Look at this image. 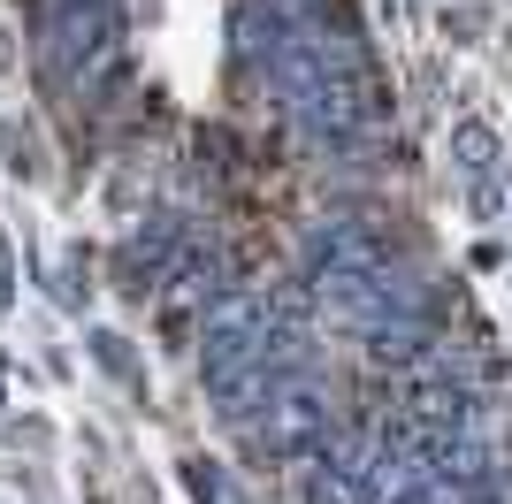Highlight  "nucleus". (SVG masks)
<instances>
[{
    "instance_id": "obj_11",
    "label": "nucleus",
    "mask_w": 512,
    "mask_h": 504,
    "mask_svg": "<svg viewBox=\"0 0 512 504\" xmlns=\"http://www.w3.org/2000/svg\"><path fill=\"white\" fill-rule=\"evenodd\" d=\"M92 344H100V359L115 367V375H130V352H123V336H92Z\"/></svg>"
},
{
    "instance_id": "obj_12",
    "label": "nucleus",
    "mask_w": 512,
    "mask_h": 504,
    "mask_svg": "<svg viewBox=\"0 0 512 504\" xmlns=\"http://www.w3.org/2000/svg\"><path fill=\"white\" fill-rule=\"evenodd\" d=\"M406 504H428V497H406Z\"/></svg>"
},
{
    "instance_id": "obj_2",
    "label": "nucleus",
    "mask_w": 512,
    "mask_h": 504,
    "mask_svg": "<svg viewBox=\"0 0 512 504\" xmlns=\"http://www.w3.org/2000/svg\"><path fill=\"white\" fill-rule=\"evenodd\" d=\"M337 398L321 390L314 375H291L268 398V420H260V443H268V459H329V443H337Z\"/></svg>"
},
{
    "instance_id": "obj_10",
    "label": "nucleus",
    "mask_w": 512,
    "mask_h": 504,
    "mask_svg": "<svg viewBox=\"0 0 512 504\" xmlns=\"http://www.w3.org/2000/svg\"><path fill=\"white\" fill-rule=\"evenodd\" d=\"M16 306V252H8V230H0V314Z\"/></svg>"
},
{
    "instance_id": "obj_1",
    "label": "nucleus",
    "mask_w": 512,
    "mask_h": 504,
    "mask_svg": "<svg viewBox=\"0 0 512 504\" xmlns=\"http://www.w3.org/2000/svg\"><path fill=\"white\" fill-rule=\"evenodd\" d=\"M39 62L69 100H100L123 69V0H39Z\"/></svg>"
},
{
    "instance_id": "obj_4",
    "label": "nucleus",
    "mask_w": 512,
    "mask_h": 504,
    "mask_svg": "<svg viewBox=\"0 0 512 504\" xmlns=\"http://www.w3.org/2000/svg\"><path fill=\"white\" fill-rule=\"evenodd\" d=\"M306 260L314 275H337V268H390V237L367 222V214H329L306 230Z\"/></svg>"
},
{
    "instance_id": "obj_5",
    "label": "nucleus",
    "mask_w": 512,
    "mask_h": 504,
    "mask_svg": "<svg viewBox=\"0 0 512 504\" xmlns=\"http://www.w3.org/2000/svg\"><path fill=\"white\" fill-rule=\"evenodd\" d=\"M192 230H184V214H153L146 230L123 245V291H153V283H169V268L184 260Z\"/></svg>"
},
{
    "instance_id": "obj_9",
    "label": "nucleus",
    "mask_w": 512,
    "mask_h": 504,
    "mask_svg": "<svg viewBox=\"0 0 512 504\" xmlns=\"http://www.w3.org/2000/svg\"><path fill=\"white\" fill-rule=\"evenodd\" d=\"M306 504H375V497H367V482H352L344 466L321 459V466H314V482H306Z\"/></svg>"
},
{
    "instance_id": "obj_8",
    "label": "nucleus",
    "mask_w": 512,
    "mask_h": 504,
    "mask_svg": "<svg viewBox=\"0 0 512 504\" xmlns=\"http://www.w3.org/2000/svg\"><path fill=\"white\" fill-rule=\"evenodd\" d=\"M184 489H192V504H245V489L222 459H184Z\"/></svg>"
},
{
    "instance_id": "obj_6",
    "label": "nucleus",
    "mask_w": 512,
    "mask_h": 504,
    "mask_svg": "<svg viewBox=\"0 0 512 504\" xmlns=\"http://www.w3.org/2000/svg\"><path fill=\"white\" fill-rule=\"evenodd\" d=\"M169 283H176V291H169L176 306H214L222 291H237V283H230V260H222L214 245H184V260L169 268Z\"/></svg>"
},
{
    "instance_id": "obj_7",
    "label": "nucleus",
    "mask_w": 512,
    "mask_h": 504,
    "mask_svg": "<svg viewBox=\"0 0 512 504\" xmlns=\"http://www.w3.org/2000/svg\"><path fill=\"white\" fill-rule=\"evenodd\" d=\"M451 161H459L467 184H490V176H497V130L490 123H459V130H451Z\"/></svg>"
},
{
    "instance_id": "obj_3",
    "label": "nucleus",
    "mask_w": 512,
    "mask_h": 504,
    "mask_svg": "<svg viewBox=\"0 0 512 504\" xmlns=\"http://www.w3.org/2000/svg\"><path fill=\"white\" fill-rule=\"evenodd\" d=\"M260 344H268V298H260L253 283H237V291H222L207 306V321H199V375L222 382V375H237V367H253Z\"/></svg>"
}]
</instances>
